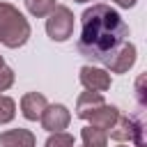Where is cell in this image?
Masks as SVG:
<instances>
[{"instance_id": "cell-1", "label": "cell", "mask_w": 147, "mask_h": 147, "mask_svg": "<svg viewBox=\"0 0 147 147\" xmlns=\"http://www.w3.org/2000/svg\"><path fill=\"white\" fill-rule=\"evenodd\" d=\"M129 39V25L110 5H92L80 16L78 53L92 62H106Z\"/></svg>"}, {"instance_id": "cell-2", "label": "cell", "mask_w": 147, "mask_h": 147, "mask_svg": "<svg viewBox=\"0 0 147 147\" xmlns=\"http://www.w3.org/2000/svg\"><path fill=\"white\" fill-rule=\"evenodd\" d=\"M30 39L28 18L9 2H0V44L7 48H18Z\"/></svg>"}, {"instance_id": "cell-3", "label": "cell", "mask_w": 147, "mask_h": 147, "mask_svg": "<svg viewBox=\"0 0 147 147\" xmlns=\"http://www.w3.org/2000/svg\"><path fill=\"white\" fill-rule=\"evenodd\" d=\"M110 138L117 142H133L136 147H145V122L140 115L131 117H117V122L110 129Z\"/></svg>"}, {"instance_id": "cell-4", "label": "cell", "mask_w": 147, "mask_h": 147, "mask_svg": "<svg viewBox=\"0 0 147 147\" xmlns=\"http://www.w3.org/2000/svg\"><path fill=\"white\" fill-rule=\"evenodd\" d=\"M46 32L53 41H67L74 32V14L64 5H55L46 18Z\"/></svg>"}, {"instance_id": "cell-5", "label": "cell", "mask_w": 147, "mask_h": 147, "mask_svg": "<svg viewBox=\"0 0 147 147\" xmlns=\"http://www.w3.org/2000/svg\"><path fill=\"white\" fill-rule=\"evenodd\" d=\"M113 74H126L133 64H136V46L131 41H124L106 62H103Z\"/></svg>"}, {"instance_id": "cell-6", "label": "cell", "mask_w": 147, "mask_h": 147, "mask_svg": "<svg viewBox=\"0 0 147 147\" xmlns=\"http://www.w3.org/2000/svg\"><path fill=\"white\" fill-rule=\"evenodd\" d=\"M41 126L46 129V131H62V129H67L69 126V119H71V115H69V110H67V106H62V103H53V106H46L44 108V113H41Z\"/></svg>"}, {"instance_id": "cell-7", "label": "cell", "mask_w": 147, "mask_h": 147, "mask_svg": "<svg viewBox=\"0 0 147 147\" xmlns=\"http://www.w3.org/2000/svg\"><path fill=\"white\" fill-rule=\"evenodd\" d=\"M80 83L85 90H94V92H106L110 90V74L103 71V69H96V67H83L80 69Z\"/></svg>"}, {"instance_id": "cell-8", "label": "cell", "mask_w": 147, "mask_h": 147, "mask_svg": "<svg viewBox=\"0 0 147 147\" xmlns=\"http://www.w3.org/2000/svg\"><path fill=\"white\" fill-rule=\"evenodd\" d=\"M46 106H48V101H46V96L39 94V92H28V94L21 99L23 117H25V119H32V122L41 117V113H44Z\"/></svg>"}, {"instance_id": "cell-9", "label": "cell", "mask_w": 147, "mask_h": 147, "mask_svg": "<svg viewBox=\"0 0 147 147\" xmlns=\"http://www.w3.org/2000/svg\"><path fill=\"white\" fill-rule=\"evenodd\" d=\"M117 117H119V110H117L115 106L103 103V106H99V108L87 117V122H90V126H96V129L110 131V129H113V124L117 122Z\"/></svg>"}, {"instance_id": "cell-10", "label": "cell", "mask_w": 147, "mask_h": 147, "mask_svg": "<svg viewBox=\"0 0 147 147\" xmlns=\"http://www.w3.org/2000/svg\"><path fill=\"white\" fill-rule=\"evenodd\" d=\"M106 101H103V94L101 92H94V90H87V92H83L80 96H78V101H76V115L80 117V119H87L99 106H103Z\"/></svg>"}, {"instance_id": "cell-11", "label": "cell", "mask_w": 147, "mask_h": 147, "mask_svg": "<svg viewBox=\"0 0 147 147\" xmlns=\"http://www.w3.org/2000/svg\"><path fill=\"white\" fill-rule=\"evenodd\" d=\"M34 133L28 129H11L0 133V147H34Z\"/></svg>"}, {"instance_id": "cell-12", "label": "cell", "mask_w": 147, "mask_h": 147, "mask_svg": "<svg viewBox=\"0 0 147 147\" xmlns=\"http://www.w3.org/2000/svg\"><path fill=\"white\" fill-rule=\"evenodd\" d=\"M80 138H83L85 147H106L108 145V131L96 129V126H85L80 131Z\"/></svg>"}, {"instance_id": "cell-13", "label": "cell", "mask_w": 147, "mask_h": 147, "mask_svg": "<svg viewBox=\"0 0 147 147\" xmlns=\"http://www.w3.org/2000/svg\"><path fill=\"white\" fill-rule=\"evenodd\" d=\"M25 7H28V11H30L32 16L44 18V16H48V14L53 11L55 0H25Z\"/></svg>"}, {"instance_id": "cell-14", "label": "cell", "mask_w": 147, "mask_h": 147, "mask_svg": "<svg viewBox=\"0 0 147 147\" xmlns=\"http://www.w3.org/2000/svg\"><path fill=\"white\" fill-rule=\"evenodd\" d=\"M44 147H74V136L64 131H53Z\"/></svg>"}, {"instance_id": "cell-15", "label": "cell", "mask_w": 147, "mask_h": 147, "mask_svg": "<svg viewBox=\"0 0 147 147\" xmlns=\"http://www.w3.org/2000/svg\"><path fill=\"white\" fill-rule=\"evenodd\" d=\"M14 115H16V103H14V99H9V96H2V94H0V124L11 122V119H14Z\"/></svg>"}, {"instance_id": "cell-16", "label": "cell", "mask_w": 147, "mask_h": 147, "mask_svg": "<svg viewBox=\"0 0 147 147\" xmlns=\"http://www.w3.org/2000/svg\"><path fill=\"white\" fill-rule=\"evenodd\" d=\"M11 85H14V71H11L7 64H2V67H0V92L9 90Z\"/></svg>"}, {"instance_id": "cell-17", "label": "cell", "mask_w": 147, "mask_h": 147, "mask_svg": "<svg viewBox=\"0 0 147 147\" xmlns=\"http://www.w3.org/2000/svg\"><path fill=\"white\" fill-rule=\"evenodd\" d=\"M142 83H145V76H140V78H138V83H136V92H138V101H140V103H145V92H142Z\"/></svg>"}, {"instance_id": "cell-18", "label": "cell", "mask_w": 147, "mask_h": 147, "mask_svg": "<svg viewBox=\"0 0 147 147\" xmlns=\"http://www.w3.org/2000/svg\"><path fill=\"white\" fill-rule=\"evenodd\" d=\"M113 2H117L119 7H124V9H129V7H133L136 5V0H113Z\"/></svg>"}, {"instance_id": "cell-19", "label": "cell", "mask_w": 147, "mask_h": 147, "mask_svg": "<svg viewBox=\"0 0 147 147\" xmlns=\"http://www.w3.org/2000/svg\"><path fill=\"white\" fill-rule=\"evenodd\" d=\"M2 64H5V60H2V55H0V67H2Z\"/></svg>"}, {"instance_id": "cell-20", "label": "cell", "mask_w": 147, "mask_h": 147, "mask_svg": "<svg viewBox=\"0 0 147 147\" xmlns=\"http://www.w3.org/2000/svg\"><path fill=\"white\" fill-rule=\"evenodd\" d=\"M74 2H90V0H74Z\"/></svg>"}, {"instance_id": "cell-21", "label": "cell", "mask_w": 147, "mask_h": 147, "mask_svg": "<svg viewBox=\"0 0 147 147\" xmlns=\"http://www.w3.org/2000/svg\"><path fill=\"white\" fill-rule=\"evenodd\" d=\"M119 147H124V145H119Z\"/></svg>"}, {"instance_id": "cell-22", "label": "cell", "mask_w": 147, "mask_h": 147, "mask_svg": "<svg viewBox=\"0 0 147 147\" xmlns=\"http://www.w3.org/2000/svg\"><path fill=\"white\" fill-rule=\"evenodd\" d=\"M83 147H85V145H83Z\"/></svg>"}]
</instances>
